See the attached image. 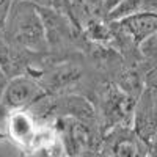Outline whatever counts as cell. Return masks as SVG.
I'll return each instance as SVG.
<instances>
[{"mask_svg": "<svg viewBox=\"0 0 157 157\" xmlns=\"http://www.w3.org/2000/svg\"><path fill=\"white\" fill-rule=\"evenodd\" d=\"M3 32L13 44L30 52H44L49 47L41 14L30 0H13Z\"/></svg>", "mask_w": 157, "mask_h": 157, "instance_id": "cell-1", "label": "cell"}, {"mask_svg": "<svg viewBox=\"0 0 157 157\" xmlns=\"http://www.w3.org/2000/svg\"><path fill=\"white\" fill-rule=\"evenodd\" d=\"M137 99L118 83L104 85L99 93V123L104 134L120 126H132Z\"/></svg>", "mask_w": 157, "mask_h": 157, "instance_id": "cell-2", "label": "cell"}, {"mask_svg": "<svg viewBox=\"0 0 157 157\" xmlns=\"http://www.w3.org/2000/svg\"><path fill=\"white\" fill-rule=\"evenodd\" d=\"M57 129L60 134L61 146L66 157H83L94 152L101 141L94 132V126L78 118L60 116L57 121Z\"/></svg>", "mask_w": 157, "mask_h": 157, "instance_id": "cell-3", "label": "cell"}, {"mask_svg": "<svg viewBox=\"0 0 157 157\" xmlns=\"http://www.w3.org/2000/svg\"><path fill=\"white\" fill-rule=\"evenodd\" d=\"M46 91L43 85H39L35 78L29 75L13 77L5 85L0 94V110L2 112H14L21 109L32 107L39 101H43Z\"/></svg>", "mask_w": 157, "mask_h": 157, "instance_id": "cell-4", "label": "cell"}, {"mask_svg": "<svg viewBox=\"0 0 157 157\" xmlns=\"http://www.w3.org/2000/svg\"><path fill=\"white\" fill-rule=\"evenodd\" d=\"M132 129L149 148L157 135V90L145 86L137 98Z\"/></svg>", "mask_w": 157, "mask_h": 157, "instance_id": "cell-5", "label": "cell"}, {"mask_svg": "<svg viewBox=\"0 0 157 157\" xmlns=\"http://www.w3.org/2000/svg\"><path fill=\"white\" fill-rule=\"evenodd\" d=\"M129 35L137 47L157 35V14L154 13H138L116 22Z\"/></svg>", "mask_w": 157, "mask_h": 157, "instance_id": "cell-6", "label": "cell"}, {"mask_svg": "<svg viewBox=\"0 0 157 157\" xmlns=\"http://www.w3.org/2000/svg\"><path fill=\"white\" fill-rule=\"evenodd\" d=\"M10 129H11V135L19 141H25L30 140L32 135V123L29 120V116L25 113H16L11 118L10 123Z\"/></svg>", "mask_w": 157, "mask_h": 157, "instance_id": "cell-7", "label": "cell"}, {"mask_svg": "<svg viewBox=\"0 0 157 157\" xmlns=\"http://www.w3.org/2000/svg\"><path fill=\"white\" fill-rule=\"evenodd\" d=\"M105 2L107 0H88V10L94 19L105 17Z\"/></svg>", "mask_w": 157, "mask_h": 157, "instance_id": "cell-8", "label": "cell"}, {"mask_svg": "<svg viewBox=\"0 0 157 157\" xmlns=\"http://www.w3.org/2000/svg\"><path fill=\"white\" fill-rule=\"evenodd\" d=\"M11 5H13V0H0V29H3Z\"/></svg>", "mask_w": 157, "mask_h": 157, "instance_id": "cell-9", "label": "cell"}, {"mask_svg": "<svg viewBox=\"0 0 157 157\" xmlns=\"http://www.w3.org/2000/svg\"><path fill=\"white\" fill-rule=\"evenodd\" d=\"M145 86L157 90V63L149 69V72L145 75Z\"/></svg>", "mask_w": 157, "mask_h": 157, "instance_id": "cell-10", "label": "cell"}, {"mask_svg": "<svg viewBox=\"0 0 157 157\" xmlns=\"http://www.w3.org/2000/svg\"><path fill=\"white\" fill-rule=\"evenodd\" d=\"M121 2H124V0H107L105 2V17H107V14L110 11H113L118 5H120Z\"/></svg>", "mask_w": 157, "mask_h": 157, "instance_id": "cell-11", "label": "cell"}, {"mask_svg": "<svg viewBox=\"0 0 157 157\" xmlns=\"http://www.w3.org/2000/svg\"><path fill=\"white\" fill-rule=\"evenodd\" d=\"M148 157H157V135L154 137L152 143L149 145V151H148Z\"/></svg>", "mask_w": 157, "mask_h": 157, "instance_id": "cell-12", "label": "cell"}]
</instances>
